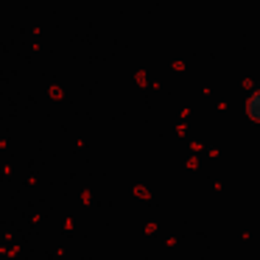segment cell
Returning a JSON list of instances; mask_svg holds the SVG:
<instances>
[{
	"label": "cell",
	"mask_w": 260,
	"mask_h": 260,
	"mask_svg": "<svg viewBox=\"0 0 260 260\" xmlns=\"http://www.w3.org/2000/svg\"><path fill=\"white\" fill-rule=\"evenodd\" d=\"M243 112H246V118H252L254 123H260V87L246 95V101H243Z\"/></svg>",
	"instance_id": "cell-1"
}]
</instances>
